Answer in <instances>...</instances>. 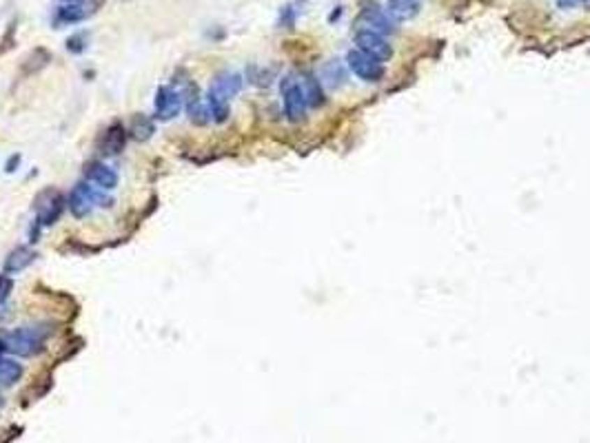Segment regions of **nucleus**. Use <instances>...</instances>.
I'll use <instances>...</instances> for the list:
<instances>
[{"label":"nucleus","instance_id":"1","mask_svg":"<svg viewBox=\"0 0 590 443\" xmlns=\"http://www.w3.org/2000/svg\"><path fill=\"white\" fill-rule=\"evenodd\" d=\"M96 207H111V200L105 197L103 191H96L89 184H76L73 191L69 195V211L76 215V218H87Z\"/></svg>","mask_w":590,"mask_h":443},{"label":"nucleus","instance_id":"2","mask_svg":"<svg viewBox=\"0 0 590 443\" xmlns=\"http://www.w3.org/2000/svg\"><path fill=\"white\" fill-rule=\"evenodd\" d=\"M43 344H45V333L40 328H18V331L5 337L7 352H14L18 357H31V354L40 352Z\"/></svg>","mask_w":590,"mask_h":443},{"label":"nucleus","instance_id":"3","mask_svg":"<svg viewBox=\"0 0 590 443\" xmlns=\"http://www.w3.org/2000/svg\"><path fill=\"white\" fill-rule=\"evenodd\" d=\"M34 209H36V222L40 226H52L60 220L62 211H65V197L56 188H45L43 193L36 195Z\"/></svg>","mask_w":590,"mask_h":443},{"label":"nucleus","instance_id":"4","mask_svg":"<svg viewBox=\"0 0 590 443\" xmlns=\"http://www.w3.org/2000/svg\"><path fill=\"white\" fill-rule=\"evenodd\" d=\"M282 103H284V113L291 122H302L307 116V100L302 93V87L297 82V75H286L282 80Z\"/></svg>","mask_w":590,"mask_h":443},{"label":"nucleus","instance_id":"5","mask_svg":"<svg viewBox=\"0 0 590 443\" xmlns=\"http://www.w3.org/2000/svg\"><path fill=\"white\" fill-rule=\"evenodd\" d=\"M346 62H348L351 71H353L357 78L364 80V82H380L384 78V73H386L384 62L375 60L369 54H364L362 49H357V47L348 52Z\"/></svg>","mask_w":590,"mask_h":443},{"label":"nucleus","instance_id":"6","mask_svg":"<svg viewBox=\"0 0 590 443\" xmlns=\"http://www.w3.org/2000/svg\"><path fill=\"white\" fill-rule=\"evenodd\" d=\"M96 9H98V0H60L54 22L58 24V27L60 24L80 22L87 16H91Z\"/></svg>","mask_w":590,"mask_h":443},{"label":"nucleus","instance_id":"7","mask_svg":"<svg viewBox=\"0 0 590 443\" xmlns=\"http://www.w3.org/2000/svg\"><path fill=\"white\" fill-rule=\"evenodd\" d=\"M355 45H357V49H362L364 54L373 56L375 60H380V62H384V60H388V58L393 56L391 43H388L382 33L371 31V29H360L355 33Z\"/></svg>","mask_w":590,"mask_h":443},{"label":"nucleus","instance_id":"8","mask_svg":"<svg viewBox=\"0 0 590 443\" xmlns=\"http://www.w3.org/2000/svg\"><path fill=\"white\" fill-rule=\"evenodd\" d=\"M184 98L180 89L173 87H160L156 91V118L158 120H171L182 111Z\"/></svg>","mask_w":590,"mask_h":443},{"label":"nucleus","instance_id":"9","mask_svg":"<svg viewBox=\"0 0 590 443\" xmlns=\"http://www.w3.org/2000/svg\"><path fill=\"white\" fill-rule=\"evenodd\" d=\"M242 89V78L237 73H222L218 75L213 84L209 87L207 103H224L229 105V100Z\"/></svg>","mask_w":590,"mask_h":443},{"label":"nucleus","instance_id":"10","mask_svg":"<svg viewBox=\"0 0 590 443\" xmlns=\"http://www.w3.org/2000/svg\"><path fill=\"white\" fill-rule=\"evenodd\" d=\"M84 177L89 182L98 184L103 191H111V188H116L118 186V173L107 167L105 162H89L84 167Z\"/></svg>","mask_w":590,"mask_h":443},{"label":"nucleus","instance_id":"11","mask_svg":"<svg viewBox=\"0 0 590 443\" xmlns=\"http://www.w3.org/2000/svg\"><path fill=\"white\" fill-rule=\"evenodd\" d=\"M362 22L367 24L364 29H371V31H378V33H391L395 27H393V22L391 18H388L384 11L378 7V5H371L362 11Z\"/></svg>","mask_w":590,"mask_h":443},{"label":"nucleus","instance_id":"12","mask_svg":"<svg viewBox=\"0 0 590 443\" xmlns=\"http://www.w3.org/2000/svg\"><path fill=\"white\" fill-rule=\"evenodd\" d=\"M297 82H300V87H302V93H304V100H307L309 107L318 109V107L324 105V91H322L320 80H316L309 73H302V75H297Z\"/></svg>","mask_w":590,"mask_h":443},{"label":"nucleus","instance_id":"13","mask_svg":"<svg viewBox=\"0 0 590 443\" xmlns=\"http://www.w3.org/2000/svg\"><path fill=\"white\" fill-rule=\"evenodd\" d=\"M386 9L391 18L406 22L420 14V3L418 0H386Z\"/></svg>","mask_w":590,"mask_h":443},{"label":"nucleus","instance_id":"14","mask_svg":"<svg viewBox=\"0 0 590 443\" xmlns=\"http://www.w3.org/2000/svg\"><path fill=\"white\" fill-rule=\"evenodd\" d=\"M124 140H127V133H124V126L120 122H114L105 131L103 137V153L105 156H116L124 149Z\"/></svg>","mask_w":590,"mask_h":443},{"label":"nucleus","instance_id":"15","mask_svg":"<svg viewBox=\"0 0 590 443\" xmlns=\"http://www.w3.org/2000/svg\"><path fill=\"white\" fill-rule=\"evenodd\" d=\"M36 257V253L27 246H18L9 253V257L5 260V273H20L24 271L27 266L34 262Z\"/></svg>","mask_w":590,"mask_h":443},{"label":"nucleus","instance_id":"16","mask_svg":"<svg viewBox=\"0 0 590 443\" xmlns=\"http://www.w3.org/2000/svg\"><path fill=\"white\" fill-rule=\"evenodd\" d=\"M22 377V366L14 359L0 357V386H14Z\"/></svg>","mask_w":590,"mask_h":443},{"label":"nucleus","instance_id":"17","mask_svg":"<svg viewBox=\"0 0 590 443\" xmlns=\"http://www.w3.org/2000/svg\"><path fill=\"white\" fill-rule=\"evenodd\" d=\"M322 82L329 84V87H342L346 82V71L340 62L333 60L322 69Z\"/></svg>","mask_w":590,"mask_h":443},{"label":"nucleus","instance_id":"18","mask_svg":"<svg viewBox=\"0 0 590 443\" xmlns=\"http://www.w3.org/2000/svg\"><path fill=\"white\" fill-rule=\"evenodd\" d=\"M131 133H133L135 140L145 142V140H149V137H152V133H154V122L149 120L147 116H135L133 122H131Z\"/></svg>","mask_w":590,"mask_h":443},{"label":"nucleus","instance_id":"19","mask_svg":"<svg viewBox=\"0 0 590 443\" xmlns=\"http://www.w3.org/2000/svg\"><path fill=\"white\" fill-rule=\"evenodd\" d=\"M11 288H14V282H11V277L0 275V306H3V303L9 299Z\"/></svg>","mask_w":590,"mask_h":443},{"label":"nucleus","instance_id":"20","mask_svg":"<svg viewBox=\"0 0 590 443\" xmlns=\"http://www.w3.org/2000/svg\"><path fill=\"white\" fill-rule=\"evenodd\" d=\"M582 0H559V7H563V9H570V7H577L580 5Z\"/></svg>","mask_w":590,"mask_h":443}]
</instances>
